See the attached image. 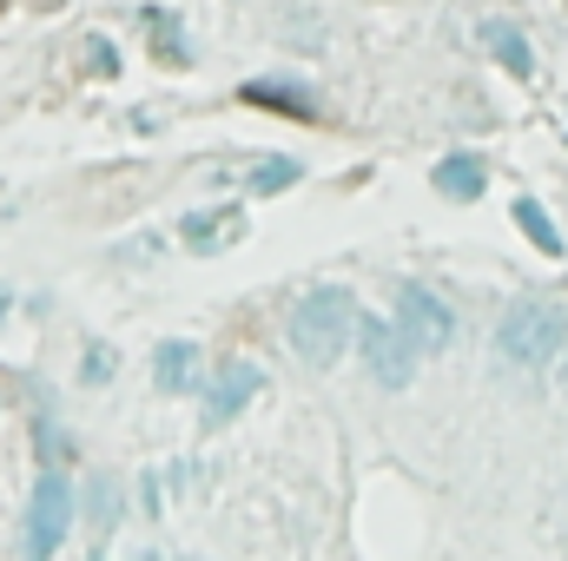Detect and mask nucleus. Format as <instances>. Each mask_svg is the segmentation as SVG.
<instances>
[{
	"label": "nucleus",
	"mask_w": 568,
	"mask_h": 561,
	"mask_svg": "<svg viewBox=\"0 0 568 561\" xmlns=\"http://www.w3.org/2000/svg\"><path fill=\"white\" fill-rule=\"evenodd\" d=\"M357 344V297L344 284H317L297 310H291V350L311 370H331L344 350Z\"/></svg>",
	"instance_id": "nucleus-1"
},
{
	"label": "nucleus",
	"mask_w": 568,
	"mask_h": 561,
	"mask_svg": "<svg viewBox=\"0 0 568 561\" xmlns=\"http://www.w3.org/2000/svg\"><path fill=\"white\" fill-rule=\"evenodd\" d=\"M562 344H568V317L549 297H516L503 310V324H496V350L516 370H549L562 357Z\"/></svg>",
	"instance_id": "nucleus-2"
},
{
	"label": "nucleus",
	"mask_w": 568,
	"mask_h": 561,
	"mask_svg": "<svg viewBox=\"0 0 568 561\" xmlns=\"http://www.w3.org/2000/svg\"><path fill=\"white\" fill-rule=\"evenodd\" d=\"M67 529H73V482H67V469L53 462V469L33 482V502H27V561H53L60 542H67Z\"/></svg>",
	"instance_id": "nucleus-3"
},
{
	"label": "nucleus",
	"mask_w": 568,
	"mask_h": 561,
	"mask_svg": "<svg viewBox=\"0 0 568 561\" xmlns=\"http://www.w3.org/2000/svg\"><path fill=\"white\" fill-rule=\"evenodd\" d=\"M357 350L371 364V377L384 390H410L417 384V344L397 317H357Z\"/></svg>",
	"instance_id": "nucleus-4"
},
{
	"label": "nucleus",
	"mask_w": 568,
	"mask_h": 561,
	"mask_svg": "<svg viewBox=\"0 0 568 561\" xmlns=\"http://www.w3.org/2000/svg\"><path fill=\"white\" fill-rule=\"evenodd\" d=\"M397 324L410 330L417 350H443L456 337V310L429 290V284H397Z\"/></svg>",
	"instance_id": "nucleus-5"
},
{
	"label": "nucleus",
	"mask_w": 568,
	"mask_h": 561,
	"mask_svg": "<svg viewBox=\"0 0 568 561\" xmlns=\"http://www.w3.org/2000/svg\"><path fill=\"white\" fill-rule=\"evenodd\" d=\"M258 384H265V377H258L252 364H225V370L212 377V390H205V429H225V422L258 397Z\"/></svg>",
	"instance_id": "nucleus-6"
},
{
	"label": "nucleus",
	"mask_w": 568,
	"mask_h": 561,
	"mask_svg": "<svg viewBox=\"0 0 568 561\" xmlns=\"http://www.w3.org/2000/svg\"><path fill=\"white\" fill-rule=\"evenodd\" d=\"M239 100H245V106H265V113H291V120H317V113H324L317 93H311V86H291V80H245Z\"/></svg>",
	"instance_id": "nucleus-7"
},
{
	"label": "nucleus",
	"mask_w": 568,
	"mask_h": 561,
	"mask_svg": "<svg viewBox=\"0 0 568 561\" xmlns=\"http://www.w3.org/2000/svg\"><path fill=\"white\" fill-rule=\"evenodd\" d=\"M145 47H152L159 67H192V40H185L172 7H145Z\"/></svg>",
	"instance_id": "nucleus-8"
},
{
	"label": "nucleus",
	"mask_w": 568,
	"mask_h": 561,
	"mask_svg": "<svg viewBox=\"0 0 568 561\" xmlns=\"http://www.w3.org/2000/svg\"><path fill=\"white\" fill-rule=\"evenodd\" d=\"M239 232H245V212H239V205H219V212H192L179 238H185L192 252H225Z\"/></svg>",
	"instance_id": "nucleus-9"
},
{
	"label": "nucleus",
	"mask_w": 568,
	"mask_h": 561,
	"mask_svg": "<svg viewBox=\"0 0 568 561\" xmlns=\"http://www.w3.org/2000/svg\"><path fill=\"white\" fill-rule=\"evenodd\" d=\"M152 384L159 390H192L199 384V344L192 337H165L152 350Z\"/></svg>",
	"instance_id": "nucleus-10"
},
{
	"label": "nucleus",
	"mask_w": 568,
	"mask_h": 561,
	"mask_svg": "<svg viewBox=\"0 0 568 561\" xmlns=\"http://www.w3.org/2000/svg\"><path fill=\"white\" fill-rule=\"evenodd\" d=\"M483 185H489V172H483V159H469V152H449V159L436 165V192L456 198V205L483 198Z\"/></svg>",
	"instance_id": "nucleus-11"
},
{
	"label": "nucleus",
	"mask_w": 568,
	"mask_h": 561,
	"mask_svg": "<svg viewBox=\"0 0 568 561\" xmlns=\"http://www.w3.org/2000/svg\"><path fill=\"white\" fill-rule=\"evenodd\" d=\"M483 40H489V53H496L516 80H529V73H536V53H529V40H523L509 20H489V27H483Z\"/></svg>",
	"instance_id": "nucleus-12"
},
{
	"label": "nucleus",
	"mask_w": 568,
	"mask_h": 561,
	"mask_svg": "<svg viewBox=\"0 0 568 561\" xmlns=\"http://www.w3.org/2000/svg\"><path fill=\"white\" fill-rule=\"evenodd\" d=\"M516 225L529 232V245H536L542 258H562V232H556V218H549L536 198H516Z\"/></svg>",
	"instance_id": "nucleus-13"
},
{
	"label": "nucleus",
	"mask_w": 568,
	"mask_h": 561,
	"mask_svg": "<svg viewBox=\"0 0 568 561\" xmlns=\"http://www.w3.org/2000/svg\"><path fill=\"white\" fill-rule=\"evenodd\" d=\"M297 178H304V165H297V159H284V152H272V159H258V165L245 172V185H252L258 198H272V192H291Z\"/></svg>",
	"instance_id": "nucleus-14"
},
{
	"label": "nucleus",
	"mask_w": 568,
	"mask_h": 561,
	"mask_svg": "<svg viewBox=\"0 0 568 561\" xmlns=\"http://www.w3.org/2000/svg\"><path fill=\"white\" fill-rule=\"evenodd\" d=\"M87 60H93L100 73H120V53H113V40H87Z\"/></svg>",
	"instance_id": "nucleus-15"
},
{
	"label": "nucleus",
	"mask_w": 568,
	"mask_h": 561,
	"mask_svg": "<svg viewBox=\"0 0 568 561\" xmlns=\"http://www.w3.org/2000/svg\"><path fill=\"white\" fill-rule=\"evenodd\" d=\"M106 377H113V350L93 344V350H87V384H106Z\"/></svg>",
	"instance_id": "nucleus-16"
},
{
	"label": "nucleus",
	"mask_w": 568,
	"mask_h": 561,
	"mask_svg": "<svg viewBox=\"0 0 568 561\" xmlns=\"http://www.w3.org/2000/svg\"><path fill=\"white\" fill-rule=\"evenodd\" d=\"M133 561H159V549H140V555H133Z\"/></svg>",
	"instance_id": "nucleus-17"
},
{
	"label": "nucleus",
	"mask_w": 568,
	"mask_h": 561,
	"mask_svg": "<svg viewBox=\"0 0 568 561\" xmlns=\"http://www.w3.org/2000/svg\"><path fill=\"white\" fill-rule=\"evenodd\" d=\"M0 310H7V290H0Z\"/></svg>",
	"instance_id": "nucleus-18"
},
{
	"label": "nucleus",
	"mask_w": 568,
	"mask_h": 561,
	"mask_svg": "<svg viewBox=\"0 0 568 561\" xmlns=\"http://www.w3.org/2000/svg\"><path fill=\"white\" fill-rule=\"evenodd\" d=\"M87 561H106V555H87Z\"/></svg>",
	"instance_id": "nucleus-19"
}]
</instances>
